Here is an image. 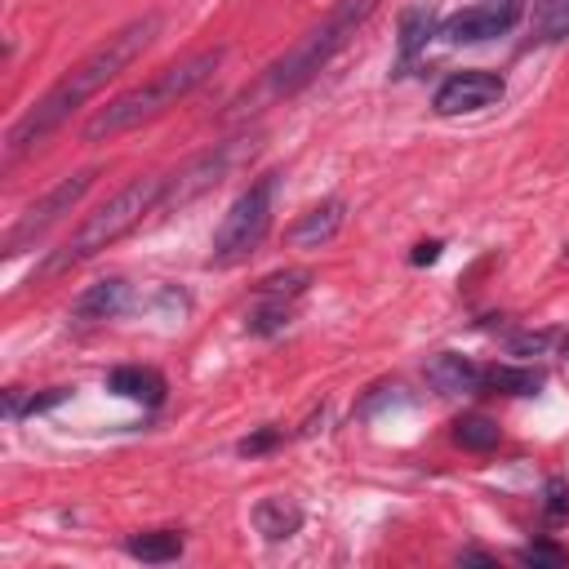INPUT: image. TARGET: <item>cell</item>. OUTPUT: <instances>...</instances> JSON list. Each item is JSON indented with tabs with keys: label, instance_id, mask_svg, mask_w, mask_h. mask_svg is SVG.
<instances>
[{
	"label": "cell",
	"instance_id": "obj_1",
	"mask_svg": "<svg viewBox=\"0 0 569 569\" xmlns=\"http://www.w3.org/2000/svg\"><path fill=\"white\" fill-rule=\"evenodd\" d=\"M160 36V13H142L133 22H124L120 31H111L107 40H98L76 67H67V76L31 107L22 111L9 133H4V164H13L18 156H27L31 147H40L53 129H62L71 120V111H80L98 89H107L133 58H142V49Z\"/></svg>",
	"mask_w": 569,
	"mask_h": 569
},
{
	"label": "cell",
	"instance_id": "obj_2",
	"mask_svg": "<svg viewBox=\"0 0 569 569\" xmlns=\"http://www.w3.org/2000/svg\"><path fill=\"white\" fill-rule=\"evenodd\" d=\"M164 187H169L164 173L129 178L111 200H102L93 213H84V218L76 222V231H71V236H67V240H62L36 271H31V284H36V280H53V276H62V271L89 262L93 253L111 249L116 240H124L133 227H142L147 213H156V209L164 204Z\"/></svg>",
	"mask_w": 569,
	"mask_h": 569
},
{
	"label": "cell",
	"instance_id": "obj_3",
	"mask_svg": "<svg viewBox=\"0 0 569 569\" xmlns=\"http://www.w3.org/2000/svg\"><path fill=\"white\" fill-rule=\"evenodd\" d=\"M222 58H227V49H200V53H191V58H182V62L156 71L151 80H142V84L116 93L107 107H98V111L84 120L80 138H84V142H107V138H116V133H124V129H138L142 120H156L160 111H169V107H178L187 93H196V89L222 67Z\"/></svg>",
	"mask_w": 569,
	"mask_h": 569
},
{
	"label": "cell",
	"instance_id": "obj_4",
	"mask_svg": "<svg viewBox=\"0 0 569 569\" xmlns=\"http://www.w3.org/2000/svg\"><path fill=\"white\" fill-rule=\"evenodd\" d=\"M382 0H338L316 27H307L267 71H262V80H258V89H253V102L258 98H289V93H298L307 80H316L325 67H329V58L369 22V13L378 9Z\"/></svg>",
	"mask_w": 569,
	"mask_h": 569
},
{
	"label": "cell",
	"instance_id": "obj_5",
	"mask_svg": "<svg viewBox=\"0 0 569 569\" xmlns=\"http://www.w3.org/2000/svg\"><path fill=\"white\" fill-rule=\"evenodd\" d=\"M271 204H276V173H262V178L249 182V187L231 200V209L222 213V222H218V231H213V253H209V262H213V267H236V262H244V258L262 244V236H267V227H271Z\"/></svg>",
	"mask_w": 569,
	"mask_h": 569
},
{
	"label": "cell",
	"instance_id": "obj_6",
	"mask_svg": "<svg viewBox=\"0 0 569 569\" xmlns=\"http://www.w3.org/2000/svg\"><path fill=\"white\" fill-rule=\"evenodd\" d=\"M93 178H98V169H80V173H67L62 182H53L40 200H31L18 218H13V227L4 231V240H0V253L4 258H18L31 240H40L62 213H71L76 204H80V196L93 187Z\"/></svg>",
	"mask_w": 569,
	"mask_h": 569
},
{
	"label": "cell",
	"instance_id": "obj_7",
	"mask_svg": "<svg viewBox=\"0 0 569 569\" xmlns=\"http://www.w3.org/2000/svg\"><path fill=\"white\" fill-rule=\"evenodd\" d=\"M525 13V0H480L471 9H458L453 18H445L440 36L449 44H480L493 36H507Z\"/></svg>",
	"mask_w": 569,
	"mask_h": 569
},
{
	"label": "cell",
	"instance_id": "obj_8",
	"mask_svg": "<svg viewBox=\"0 0 569 569\" xmlns=\"http://www.w3.org/2000/svg\"><path fill=\"white\" fill-rule=\"evenodd\" d=\"M236 160H240V147H236V142H218V147H209L204 156L187 160V164L169 178V187H164V204H187V200H196L200 191L218 187V182L231 173Z\"/></svg>",
	"mask_w": 569,
	"mask_h": 569
},
{
	"label": "cell",
	"instance_id": "obj_9",
	"mask_svg": "<svg viewBox=\"0 0 569 569\" xmlns=\"http://www.w3.org/2000/svg\"><path fill=\"white\" fill-rule=\"evenodd\" d=\"M502 98H507L502 76H493V71H458V76H449V80L436 89L431 107H436V116H467V111L493 107V102H502Z\"/></svg>",
	"mask_w": 569,
	"mask_h": 569
},
{
	"label": "cell",
	"instance_id": "obj_10",
	"mask_svg": "<svg viewBox=\"0 0 569 569\" xmlns=\"http://www.w3.org/2000/svg\"><path fill=\"white\" fill-rule=\"evenodd\" d=\"M129 307H133V284L120 280V276H111V280H98V284L80 289L76 302H71V316L76 320H116Z\"/></svg>",
	"mask_w": 569,
	"mask_h": 569
},
{
	"label": "cell",
	"instance_id": "obj_11",
	"mask_svg": "<svg viewBox=\"0 0 569 569\" xmlns=\"http://www.w3.org/2000/svg\"><path fill=\"white\" fill-rule=\"evenodd\" d=\"M342 218H347V204H342L338 196H329V200H320L316 209H307V213L289 227V244H293V249H320V244H329V240L342 231Z\"/></svg>",
	"mask_w": 569,
	"mask_h": 569
},
{
	"label": "cell",
	"instance_id": "obj_12",
	"mask_svg": "<svg viewBox=\"0 0 569 569\" xmlns=\"http://www.w3.org/2000/svg\"><path fill=\"white\" fill-rule=\"evenodd\" d=\"M427 382L431 391L440 396H471L485 387V369H476L467 356H453V351H440L427 360Z\"/></svg>",
	"mask_w": 569,
	"mask_h": 569
},
{
	"label": "cell",
	"instance_id": "obj_13",
	"mask_svg": "<svg viewBox=\"0 0 569 569\" xmlns=\"http://www.w3.org/2000/svg\"><path fill=\"white\" fill-rule=\"evenodd\" d=\"M107 391H116V396H124V400H133V405L156 409V405H164L169 382H164V373L151 369V365H120V369L107 373Z\"/></svg>",
	"mask_w": 569,
	"mask_h": 569
},
{
	"label": "cell",
	"instance_id": "obj_14",
	"mask_svg": "<svg viewBox=\"0 0 569 569\" xmlns=\"http://www.w3.org/2000/svg\"><path fill=\"white\" fill-rule=\"evenodd\" d=\"M431 36H436V18H431L427 4L400 9V67H409V62L422 53V44H427Z\"/></svg>",
	"mask_w": 569,
	"mask_h": 569
},
{
	"label": "cell",
	"instance_id": "obj_15",
	"mask_svg": "<svg viewBox=\"0 0 569 569\" xmlns=\"http://www.w3.org/2000/svg\"><path fill=\"white\" fill-rule=\"evenodd\" d=\"M253 525H258L262 538L280 542V538H289V533L302 525V511H298L293 502H284V498H262V502L253 507Z\"/></svg>",
	"mask_w": 569,
	"mask_h": 569
},
{
	"label": "cell",
	"instance_id": "obj_16",
	"mask_svg": "<svg viewBox=\"0 0 569 569\" xmlns=\"http://www.w3.org/2000/svg\"><path fill=\"white\" fill-rule=\"evenodd\" d=\"M565 36H569V0H533L529 40L533 44H556Z\"/></svg>",
	"mask_w": 569,
	"mask_h": 569
},
{
	"label": "cell",
	"instance_id": "obj_17",
	"mask_svg": "<svg viewBox=\"0 0 569 569\" xmlns=\"http://www.w3.org/2000/svg\"><path fill=\"white\" fill-rule=\"evenodd\" d=\"M124 551H129V556H138V560L164 565V560H178V556H182V533H173V529H151V533H133V538L124 542Z\"/></svg>",
	"mask_w": 569,
	"mask_h": 569
},
{
	"label": "cell",
	"instance_id": "obj_18",
	"mask_svg": "<svg viewBox=\"0 0 569 569\" xmlns=\"http://www.w3.org/2000/svg\"><path fill=\"white\" fill-rule=\"evenodd\" d=\"M485 387L502 391V396H533L542 387V373L529 365H493V369H485Z\"/></svg>",
	"mask_w": 569,
	"mask_h": 569
},
{
	"label": "cell",
	"instance_id": "obj_19",
	"mask_svg": "<svg viewBox=\"0 0 569 569\" xmlns=\"http://www.w3.org/2000/svg\"><path fill=\"white\" fill-rule=\"evenodd\" d=\"M453 440H458L462 449H471V453H489V449L502 440V431H498V422L485 418V413H462V418L453 422Z\"/></svg>",
	"mask_w": 569,
	"mask_h": 569
},
{
	"label": "cell",
	"instance_id": "obj_20",
	"mask_svg": "<svg viewBox=\"0 0 569 569\" xmlns=\"http://www.w3.org/2000/svg\"><path fill=\"white\" fill-rule=\"evenodd\" d=\"M71 391L67 387H49V391H31L27 400L18 396V391H4V418H27V413H44V409H53V405H62Z\"/></svg>",
	"mask_w": 569,
	"mask_h": 569
},
{
	"label": "cell",
	"instance_id": "obj_21",
	"mask_svg": "<svg viewBox=\"0 0 569 569\" xmlns=\"http://www.w3.org/2000/svg\"><path fill=\"white\" fill-rule=\"evenodd\" d=\"M307 284H311V271H280V276L258 280V298H280V302H289V298H298Z\"/></svg>",
	"mask_w": 569,
	"mask_h": 569
},
{
	"label": "cell",
	"instance_id": "obj_22",
	"mask_svg": "<svg viewBox=\"0 0 569 569\" xmlns=\"http://www.w3.org/2000/svg\"><path fill=\"white\" fill-rule=\"evenodd\" d=\"M520 556V565H547V569H560V565H569V551L565 547H556V542H529V547H520L516 551Z\"/></svg>",
	"mask_w": 569,
	"mask_h": 569
},
{
	"label": "cell",
	"instance_id": "obj_23",
	"mask_svg": "<svg viewBox=\"0 0 569 569\" xmlns=\"http://www.w3.org/2000/svg\"><path fill=\"white\" fill-rule=\"evenodd\" d=\"M565 493H569L565 480L551 476V480H547V520H565V511H569V498H565Z\"/></svg>",
	"mask_w": 569,
	"mask_h": 569
},
{
	"label": "cell",
	"instance_id": "obj_24",
	"mask_svg": "<svg viewBox=\"0 0 569 569\" xmlns=\"http://www.w3.org/2000/svg\"><path fill=\"white\" fill-rule=\"evenodd\" d=\"M271 445H280V431H276V427H262V431H253V436L240 440V453L253 458V453H267Z\"/></svg>",
	"mask_w": 569,
	"mask_h": 569
},
{
	"label": "cell",
	"instance_id": "obj_25",
	"mask_svg": "<svg viewBox=\"0 0 569 569\" xmlns=\"http://www.w3.org/2000/svg\"><path fill=\"white\" fill-rule=\"evenodd\" d=\"M547 342H551V333H520V338L511 342V351H516V356H538Z\"/></svg>",
	"mask_w": 569,
	"mask_h": 569
},
{
	"label": "cell",
	"instance_id": "obj_26",
	"mask_svg": "<svg viewBox=\"0 0 569 569\" xmlns=\"http://www.w3.org/2000/svg\"><path fill=\"white\" fill-rule=\"evenodd\" d=\"M436 258H440V240H422V244H413V253H409V262H413V267L436 262Z\"/></svg>",
	"mask_w": 569,
	"mask_h": 569
},
{
	"label": "cell",
	"instance_id": "obj_27",
	"mask_svg": "<svg viewBox=\"0 0 569 569\" xmlns=\"http://www.w3.org/2000/svg\"><path fill=\"white\" fill-rule=\"evenodd\" d=\"M458 560H480V565H493V556H485V551H462Z\"/></svg>",
	"mask_w": 569,
	"mask_h": 569
},
{
	"label": "cell",
	"instance_id": "obj_28",
	"mask_svg": "<svg viewBox=\"0 0 569 569\" xmlns=\"http://www.w3.org/2000/svg\"><path fill=\"white\" fill-rule=\"evenodd\" d=\"M565 262H569V244H565Z\"/></svg>",
	"mask_w": 569,
	"mask_h": 569
},
{
	"label": "cell",
	"instance_id": "obj_29",
	"mask_svg": "<svg viewBox=\"0 0 569 569\" xmlns=\"http://www.w3.org/2000/svg\"><path fill=\"white\" fill-rule=\"evenodd\" d=\"M565 356H569V338H565Z\"/></svg>",
	"mask_w": 569,
	"mask_h": 569
}]
</instances>
